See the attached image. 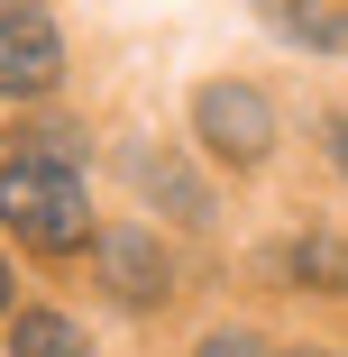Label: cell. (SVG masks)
Masks as SVG:
<instances>
[{"label":"cell","mask_w":348,"mask_h":357,"mask_svg":"<svg viewBox=\"0 0 348 357\" xmlns=\"http://www.w3.org/2000/svg\"><path fill=\"white\" fill-rule=\"evenodd\" d=\"M0 220H10L28 248H46V257H64V248H83L92 238V202H83V174H74V156H10L0 165Z\"/></svg>","instance_id":"6da1fadb"},{"label":"cell","mask_w":348,"mask_h":357,"mask_svg":"<svg viewBox=\"0 0 348 357\" xmlns=\"http://www.w3.org/2000/svg\"><path fill=\"white\" fill-rule=\"evenodd\" d=\"M192 128L211 137V156H229V165H257V156L275 147V101H266L257 83H202V101H192Z\"/></svg>","instance_id":"7a4b0ae2"},{"label":"cell","mask_w":348,"mask_h":357,"mask_svg":"<svg viewBox=\"0 0 348 357\" xmlns=\"http://www.w3.org/2000/svg\"><path fill=\"white\" fill-rule=\"evenodd\" d=\"M64 74V37L46 10H0V101H37Z\"/></svg>","instance_id":"3957f363"},{"label":"cell","mask_w":348,"mask_h":357,"mask_svg":"<svg viewBox=\"0 0 348 357\" xmlns=\"http://www.w3.org/2000/svg\"><path fill=\"white\" fill-rule=\"evenodd\" d=\"M101 266L119 284V303H156L165 294V257H156V238H137V229H110L101 238Z\"/></svg>","instance_id":"277c9868"},{"label":"cell","mask_w":348,"mask_h":357,"mask_svg":"<svg viewBox=\"0 0 348 357\" xmlns=\"http://www.w3.org/2000/svg\"><path fill=\"white\" fill-rule=\"evenodd\" d=\"M10 357H92V339L64 321V312H19L10 330Z\"/></svg>","instance_id":"5b68a950"},{"label":"cell","mask_w":348,"mask_h":357,"mask_svg":"<svg viewBox=\"0 0 348 357\" xmlns=\"http://www.w3.org/2000/svg\"><path fill=\"white\" fill-rule=\"evenodd\" d=\"M294 275H303V284H330V294H339V284H348V238L312 229V238L294 248Z\"/></svg>","instance_id":"8992f818"},{"label":"cell","mask_w":348,"mask_h":357,"mask_svg":"<svg viewBox=\"0 0 348 357\" xmlns=\"http://www.w3.org/2000/svg\"><path fill=\"white\" fill-rule=\"evenodd\" d=\"M137 183H147V192H174V202H183V220H202V211H211V202H202V183H192L174 156H137Z\"/></svg>","instance_id":"52a82bcc"},{"label":"cell","mask_w":348,"mask_h":357,"mask_svg":"<svg viewBox=\"0 0 348 357\" xmlns=\"http://www.w3.org/2000/svg\"><path fill=\"white\" fill-rule=\"evenodd\" d=\"M275 28L303 46H348V10H275Z\"/></svg>","instance_id":"ba28073f"},{"label":"cell","mask_w":348,"mask_h":357,"mask_svg":"<svg viewBox=\"0 0 348 357\" xmlns=\"http://www.w3.org/2000/svg\"><path fill=\"white\" fill-rule=\"evenodd\" d=\"M202 357H275V348L248 339V330H211V339H202Z\"/></svg>","instance_id":"9c48e42d"},{"label":"cell","mask_w":348,"mask_h":357,"mask_svg":"<svg viewBox=\"0 0 348 357\" xmlns=\"http://www.w3.org/2000/svg\"><path fill=\"white\" fill-rule=\"evenodd\" d=\"M330 156H339V174H348V119H339V137H330Z\"/></svg>","instance_id":"30bf717a"},{"label":"cell","mask_w":348,"mask_h":357,"mask_svg":"<svg viewBox=\"0 0 348 357\" xmlns=\"http://www.w3.org/2000/svg\"><path fill=\"white\" fill-rule=\"evenodd\" d=\"M0 312H10V266H0Z\"/></svg>","instance_id":"8fae6325"},{"label":"cell","mask_w":348,"mask_h":357,"mask_svg":"<svg viewBox=\"0 0 348 357\" xmlns=\"http://www.w3.org/2000/svg\"><path fill=\"white\" fill-rule=\"evenodd\" d=\"M303 357H330V348H303Z\"/></svg>","instance_id":"7c38bea8"}]
</instances>
